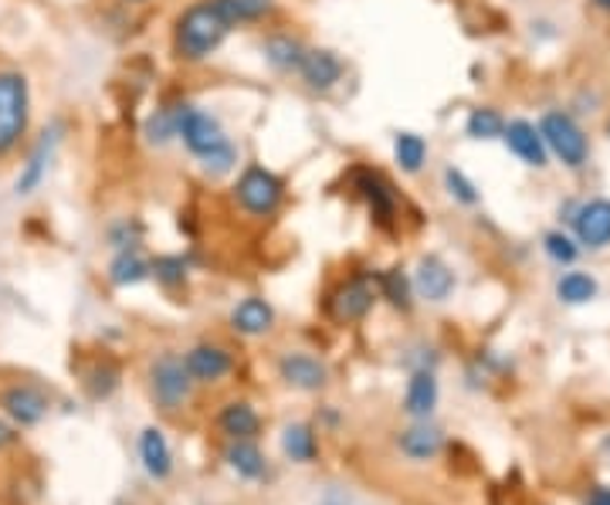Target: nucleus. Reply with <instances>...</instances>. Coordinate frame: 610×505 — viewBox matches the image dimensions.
<instances>
[{"label": "nucleus", "mask_w": 610, "mask_h": 505, "mask_svg": "<svg viewBox=\"0 0 610 505\" xmlns=\"http://www.w3.org/2000/svg\"><path fill=\"white\" fill-rule=\"evenodd\" d=\"M573 238L583 251H600L610 245V197L580 200L570 217Z\"/></svg>", "instance_id": "13"}, {"label": "nucleus", "mask_w": 610, "mask_h": 505, "mask_svg": "<svg viewBox=\"0 0 610 505\" xmlns=\"http://www.w3.org/2000/svg\"><path fill=\"white\" fill-rule=\"evenodd\" d=\"M597 292H600V286H597V278L590 271L570 268L557 278V299L564 306H587V302L597 299Z\"/></svg>", "instance_id": "32"}, {"label": "nucleus", "mask_w": 610, "mask_h": 505, "mask_svg": "<svg viewBox=\"0 0 610 505\" xmlns=\"http://www.w3.org/2000/svg\"><path fill=\"white\" fill-rule=\"evenodd\" d=\"M376 302H380L376 271H353L325 296V312H329L332 322L353 326V322H363L373 312Z\"/></svg>", "instance_id": "8"}, {"label": "nucleus", "mask_w": 610, "mask_h": 505, "mask_svg": "<svg viewBox=\"0 0 610 505\" xmlns=\"http://www.w3.org/2000/svg\"><path fill=\"white\" fill-rule=\"evenodd\" d=\"M593 8L603 11V14H610V0H593Z\"/></svg>", "instance_id": "39"}, {"label": "nucleus", "mask_w": 610, "mask_h": 505, "mask_svg": "<svg viewBox=\"0 0 610 505\" xmlns=\"http://www.w3.org/2000/svg\"><path fill=\"white\" fill-rule=\"evenodd\" d=\"M214 424H217V431L225 434L228 441L258 437V431H261V418H258L255 404H248V401H228V404H220Z\"/></svg>", "instance_id": "26"}, {"label": "nucleus", "mask_w": 610, "mask_h": 505, "mask_svg": "<svg viewBox=\"0 0 610 505\" xmlns=\"http://www.w3.org/2000/svg\"><path fill=\"white\" fill-rule=\"evenodd\" d=\"M286 177L275 174L265 163H245L235 184H231V200L235 207L251 217V220H271L286 204Z\"/></svg>", "instance_id": "5"}, {"label": "nucleus", "mask_w": 610, "mask_h": 505, "mask_svg": "<svg viewBox=\"0 0 610 505\" xmlns=\"http://www.w3.org/2000/svg\"><path fill=\"white\" fill-rule=\"evenodd\" d=\"M376 292L380 299L397 309V312H411L414 309V282H411V271L394 265V268H386V271H376Z\"/></svg>", "instance_id": "28"}, {"label": "nucleus", "mask_w": 610, "mask_h": 505, "mask_svg": "<svg viewBox=\"0 0 610 505\" xmlns=\"http://www.w3.org/2000/svg\"><path fill=\"white\" fill-rule=\"evenodd\" d=\"M146 377H149V398L163 414H177L190 404L197 383L190 380V373L184 367V353H177V350L156 353Z\"/></svg>", "instance_id": "7"}, {"label": "nucleus", "mask_w": 610, "mask_h": 505, "mask_svg": "<svg viewBox=\"0 0 610 505\" xmlns=\"http://www.w3.org/2000/svg\"><path fill=\"white\" fill-rule=\"evenodd\" d=\"M0 411L14 427H38L48 418L51 401L34 383H8L0 390Z\"/></svg>", "instance_id": "12"}, {"label": "nucleus", "mask_w": 610, "mask_h": 505, "mask_svg": "<svg viewBox=\"0 0 610 505\" xmlns=\"http://www.w3.org/2000/svg\"><path fill=\"white\" fill-rule=\"evenodd\" d=\"M437 377L434 370H411V380H407V390H404V404L401 411L414 421H427L437 408Z\"/></svg>", "instance_id": "24"}, {"label": "nucleus", "mask_w": 610, "mask_h": 505, "mask_svg": "<svg viewBox=\"0 0 610 505\" xmlns=\"http://www.w3.org/2000/svg\"><path fill=\"white\" fill-rule=\"evenodd\" d=\"M583 505H610V485H597V488H590Z\"/></svg>", "instance_id": "38"}, {"label": "nucleus", "mask_w": 610, "mask_h": 505, "mask_svg": "<svg viewBox=\"0 0 610 505\" xmlns=\"http://www.w3.org/2000/svg\"><path fill=\"white\" fill-rule=\"evenodd\" d=\"M282 452L289 462L296 465H312L319 458V437H316V427L299 421V424H289L282 431Z\"/></svg>", "instance_id": "30"}, {"label": "nucleus", "mask_w": 610, "mask_h": 505, "mask_svg": "<svg viewBox=\"0 0 610 505\" xmlns=\"http://www.w3.org/2000/svg\"><path fill=\"white\" fill-rule=\"evenodd\" d=\"M503 130H506V116L495 105H475V109H468L465 136L472 143H495V140H503Z\"/></svg>", "instance_id": "31"}, {"label": "nucleus", "mask_w": 610, "mask_h": 505, "mask_svg": "<svg viewBox=\"0 0 610 505\" xmlns=\"http://www.w3.org/2000/svg\"><path fill=\"white\" fill-rule=\"evenodd\" d=\"M18 427L11 424V421H4V418H0V452H8V447L11 444H18Z\"/></svg>", "instance_id": "37"}, {"label": "nucleus", "mask_w": 610, "mask_h": 505, "mask_svg": "<svg viewBox=\"0 0 610 505\" xmlns=\"http://www.w3.org/2000/svg\"><path fill=\"white\" fill-rule=\"evenodd\" d=\"M235 31L217 14L214 0H194L184 11H177L170 24V51L180 65H204L228 44Z\"/></svg>", "instance_id": "2"}, {"label": "nucleus", "mask_w": 610, "mask_h": 505, "mask_svg": "<svg viewBox=\"0 0 610 505\" xmlns=\"http://www.w3.org/2000/svg\"><path fill=\"white\" fill-rule=\"evenodd\" d=\"M302 82L306 92L312 95H329V92H337L340 82L347 79V62H343V54L337 48H312L306 51V62L296 75Z\"/></svg>", "instance_id": "10"}, {"label": "nucleus", "mask_w": 610, "mask_h": 505, "mask_svg": "<svg viewBox=\"0 0 610 505\" xmlns=\"http://www.w3.org/2000/svg\"><path fill=\"white\" fill-rule=\"evenodd\" d=\"M411 282H414V296L417 299H424L431 306H441V302H448L455 296L458 275L441 255H421L414 271H411Z\"/></svg>", "instance_id": "11"}, {"label": "nucleus", "mask_w": 610, "mask_h": 505, "mask_svg": "<svg viewBox=\"0 0 610 505\" xmlns=\"http://www.w3.org/2000/svg\"><path fill=\"white\" fill-rule=\"evenodd\" d=\"M217 14L228 21L231 31L238 28H255L279 14V0H214Z\"/></svg>", "instance_id": "25"}, {"label": "nucleus", "mask_w": 610, "mask_h": 505, "mask_svg": "<svg viewBox=\"0 0 610 505\" xmlns=\"http://www.w3.org/2000/svg\"><path fill=\"white\" fill-rule=\"evenodd\" d=\"M275 319H279L275 316V306L261 296H245L228 316L231 332L245 336V340H261V336H268L275 329Z\"/></svg>", "instance_id": "18"}, {"label": "nucleus", "mask_w": 610, "mask_h": 505, "mask_svg": "<svg viewBox=\"0 0 610 505\" xmlns=\"http://www.w3.org/2000/svg\"><path fill=\"white\" fill-rule=\"evenodd\" d=\"M539 136L549 150V159L564 163L567 171H583V166L590 163V136L587 130L580 126V120L573 116L570 109H546L539 116Z\"/></svg>", "instance_id": "6"}, {"label": "nucleus", "mask_w": 610, "mask_h": 505, "mask_svg": "<svg viewBox=\"0 0 610 505\" xmlns=\"http://www.w3.org/2000/svg\"><path fill=\"white\" fill-rule=\"evenodd\" d=\"M62 136H65V126H62V123H51V126L38 136V143L28 150V156H24V163H21V171H18V177H14V194H18V197H31L34 190H41V184L48 181V171H51V159H54V153H59Z\"/></svg>", "instance_id": "9"}, {"label": "nucleus", "mask_w": 610, "mask_h": 505, "mask_svg": "<svg viewBox=\"0 0 610 505\" xmlns=\"http://www.w3.org/2000/svg\"><path fill=\"white\" fill-rule=\"evenodd\" d=\"M139 462L146 468V475L153 482H166L174 475V452H170V441H166V434L149 424L139 431Z\"/></svg>", "instance_id": "20"}, {"label": "nucleus", "mask_w": 610, "mask_h": 505, "mask_svg": "<svg viewBox=\"0 0 610 505\" xmlns=\"http://www.w3.org/2000/svg\"><path fill=\"white\" fill-rule=\"evenodd\" d=\"M225 462L228 468L245 478V482H258L268 475V458L261 455V447L255 444V437H241V441H228L225 447Z\"/></svg>", "instance_id": "27"}, {"label": "nucleus", "mask_w": 610, "mask_h": 505, "mask_svg": "<svg viewBox=\"0 0 610 505\" xmlns=\"http://www.w3.org/2000/svg\"><path fill=\"white\" fill-rule=\"evenodd\" d=\"M306 51H309V44L292 31H268L261 38V62L282 79L299 75V69L306 62Z\"/></svg>", "instance_id": "15"}, {"label": "nucleus", "mask_w": 610, "mask_h": 505, "mask_svg": "<svg viewBox=\"0 0 610 505\" xmlns=\"http://www.w3.org/2000/svg\"><path fill=\"white\" fill-rule=\"evenodd\" d=\"M607 136H610V120H607Z\"/></svg>", "instance_id": "41"}, {"label": "nucleus", "mask_w": 610, "mask_h": 505, "mask_svg": "<svg viewBox=\"0 0 610 505\" xmlns=\"http://www.w3.org/2000/svg\"><path fill=\"white\" fill-rule=\"evenodd\" d=\"M126 4H149V0H126Z\"/></svg>", "instance_id": "40"}, {"label": "nucleus", "mask_w": 610, "mask_h": 505, "mask_svg": "<svg viewBox=\"0 0 610 505\" xmlns=\"http://www.w3.org/2000/svg\"><path fill=\"white\" fill-rule=\"evenodd\" d=\"M105 278L113 289H136L143 282H149V258L143 255V248H123L113 251L105 268Z\"/></svg>", "instance_id": "23"}, {"label": "nucleus", "mask_w": 610, "mask_h": 505, "mask_svg": "<svg viewBox=\"0 0 610 505\" xmlns=\"http://www.w3.org/2000/svg\"><path fill=\"white\" fill-rule=\"evenodd\" d=\"M441 187H445V194L458 207H478L482 204V187L462 171V166H455V163H448L445 171H441Z\"/></svg>", "instance_id": "34"}, {"label": "nucleus", "mask_w": 610, "mask_h": 505, "mask_svg": "<svg viewBox=\"0 0 610 505\" xmlns=\"http://www.w3.org/2000/svg\"><path fill=\"white\" fill-rule=\"evenodd\" d=\"M184 367H187L194 383L210 387V383H220L225 377H231L238 360L228 347H220V343H197L184 353Z\"/></svg>", "instance_id": "16"}, {"label": "nucleus", "mask_w": 610, "mask_h": 505, "mask_svg": "<svg viewBox=\"0 0 610 505\" xmlns=\"http://www.w3.org/2000/svg\"><path fill=\"white\" fill-rule=\"evenodd\" d=\"M503 143H506V150H509L519 163L529 166V171H546V166H549V150H546L542 136H539V126H536L533 120H523V116L506 120Z\"/></svg>", "instance_id": "17"}, {"label": "nucleus", "mask_w": 610, "mask_h": 505, "mask_svg": "<svg viewBox=\"0 0 610 505\" xmlns=\"http://www.w3.org/2000/svg\"><path fill=\"white\" fill-rule=\"evenodd\" d=\"M120 380H123V370L113 363V360H95L89 370H85V394L92 401H108L120 390Z\"/></svg>", "instance_id": "33"}, {"label": "nucleus", "mask_w": 610, "mask_h": 505, "mask_svg": "<svg viewBox=\"0 0 610 505\" xmlns=\"http://www.w3.org/2000/svg\"><path fill=\"white\" fill-rule=\"evenodd\" d=\"M445 447V434L427 421H414L397 434V452L411 462H434Z\"/></svg>", "instance_id": "21"}, {"label": "nucleus", "mask_w": 610, "mask_h": 505, "mask_svg": "<svg viewBox=\"0 0 610 505\" xmlns=\"http://www.w3.org/2000/svg\"><path fill=\"white\" fill-rule=\"evenodd\" d=\"M180 109H184V99H166L143 120V143L149 150H166L177 143Z\"/></svg>", "instance_id": "19"}, {"label": "nucleus", "mask_w": 610, "mask_h": 505, "mask_svg": "<svg viewBox=\"0 0 610 505\" xmlns=\"http://www.w3.org/2000/svg\"><path fill=\"white\" fill-rule=\"evenodd\" d=\"M542 251H546V258L552 261V265H560V268H570V265H577V258H580V245H577V238L570 235V231H546L542 235Z\"/></svg>", "instance_id": "36"}, {"label": "nucleus", "mask_w": 610, "mask_h": 505, "mask_svg": "<svg viewBox=\"0 0 610 505\" xmlns=\"http://www.w3.org/2000/svg\"><path fill=\"white\" fill-rule=\"evenodd\" d=\"M347 187L353 190V197L366 207L373 228H380L383 235H394L401 228V210H404V197L397 190V184L386 177L380 166L370 163H353L347 171Z\"/></svg>", "instance_id": "3"}, {"label": "nucleus", "mask_w": 610, "mask_h": 505, "mask_svg": "<svg viewBox=\"0 0 610 505\" xmlns=\"http://www.w3.org/2000/svg\"><path fill=\"white\" fill-rule=\"evenodd\" d=\"M149 278L163 289V292H177L187 286V278H190V261L187 255L180 251H163L156 258H149Z\"/></svg>", "instance_id": "29"}, {"label": "nucleus", "mask_w": 610, "mask_h": 505, "mask_svg": "<svg viewBox=\"0 0 610 505\" xmlns=\"http://www.w3.org/2000/svg\"><path fill=\"white\" fill-rule=\"evenodd\" d=\"M177 143L190 153V159L200 166L204 177H210V181H225V177L238 174L241 146H238L235 136L225 130V123H220V116H217L214 109L184 99L180 126H177Z\"/></svg>", "instance_id": "1"}, {"label": "nucleus", "mask_w": 610, "mask_h": 505, "mask_svg": "<svg viewBox=\"0 0 610 505\" xmlns=\"http://www.w3.org/2000/svg\"><path fill=\"white\" fill-rule=\"evenodd\" d=\"M391 156L404 177H421L431 159V143L417 130H397L391 140Z\"/></svg>", "instance_id": "22"}, {"label": "nucleus", "mask_w": 610, "mask_h": 505, "mask_svg": "<svg viewBox=\"0 0 610 505\" xmlns=\"http://www.w3.org/2000/svg\"><path fill=\"white\" fill-rule=\"evenodd\" d=\"M275 370H279V380L286 387L302 390V394H319L329 387V367L309 350H286Z\"/></svg>", "instance_id": "14"}, {"label": "nucleus", "mask_w": 610, "mask_h": 505, "mask_svg": "<svg viewBox=\"0 0 610 505\" xmlns=\"http://www.w3.org/2000/svg\"><path fill=\"white\" fill-rule=\"evenodd\" d=\"M31 79L21 69H0V163L11 159L31 133Z\"/></svg>", "instance_id": "4"}, {"label": "nucleus", "mask_w": 610, "mask_h": 505, "mask_svg": "<svg viewBox=\"0 0 610 505\" xmlns=\"http://www.w3.org/2000/svg\"><path fill=\"white\" fill-rule=\"evenodd\" d=\"M143 238H146V224H143L139 217H116V220L105 228V245L113 248V251L143 248Z\"/></svg>", "instance_id": "35"}]
</instances>
